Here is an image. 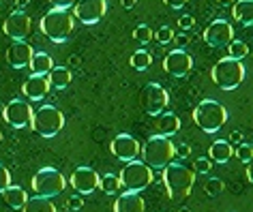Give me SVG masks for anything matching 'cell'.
<instances>
[{"instance_id":"21","label":"cell","mask_w":253,"mask_h":212,"mask_svg":"<svg viewBox=\"0 0 253 212\" xmlns=\"http://www.w3.org/2000/svg\"><path fill=\"white\" fill-rule=\"evenodd\" d=\"M45 77H47V84L52 86V88H56V90H65L67 86L71 84V79H73L71 69L69 67H52Z\"/></svg>"},{"instance_id":"7","label":"cell","mask_w":253,"mask_h":212,"mask_svg":"<svg viewBox=\"0 0 253 212\" xmlns=\"http://www.w3.org/2000/svg\"><path fill=\"white\" fill-rule=\"evenodd\" d=\"M245 65L243 60H234V58H221L217 65L212 67V82L219 86L221 90H236L240 84L245 82Z\"/></svg>"},{"instance_id":"19","label":"cell","mask_w":253,"mask_h":212,"mask_svg":"<svg viewBox=\"0 0 253 212\" xmlns=\"http://www.w3.org/2000/svg\"><path fill=\"white\" fill-rule=\"evenodd\" d=\"M144 208H146V204H144L142 195L133 191H125L114 202V212H144Z\"/></svg>"},{"instance_id":"1","label":"cell","mask_w":253,"mask_h":212,"mask_svg":"<svg viewBox=\"0 0 253 212\" xmlns=\"http://www.w3.org/2000/svg\"><path fill=\"white\" fill-rule=\"evenodd\" d=\"M195 182V172L189 170L182 163H168L163 167V184H166L168 197L178 202V199L187 197L193 189Z\"/></svg>"},{"instance_id":"15","label":"cell","mask_w":253,"mask_h":212,"mask_svg":"<svg viewBox=\"0 0 253 212\" xmlns=\"http://www.w3.org/2000/svg\"><path fill=\"white\" fill-rule=\"evenodd\" d=\"M71 186L78 191V195H90L99 189V174L92 167H78L71 174Z\"/></svg>"},{"instance_id":"36","label":"cell","mask_w":253,"mask_h":212,"mask_svg":"<svg viewBox=\"0 0 253 212\" xmlns=\"http://www.w3.org/2000/svg\"><path fill=\"white\" fill-rule=\"evenodd\" d=\"M178 26H180L182 30L193 28V26H195V17H193V15H180V17H178Z\"/></svg>"},{"instance_id":"8","label":"cell","mask_w":253,"mask_h":212,"mask_svg":"<svg viewBox=\"0 0 253 212\" xmlns=\"http://www.w3.org/2000/svg\"><path fill=\"white\" fill-rule=\"evenodd\" d=\"M67 178L54 167H41L33 176V193L39 197H56L65 191Z\"/></svg>"},{"instance_id":"38","label":"cell","mask_w":253,"mask_h":212,"mask_svg":"<svg viewBox=\"0 0 253 212\" xmlns=\"http://www.w3.org/2000/svg\"><path fill=\"white\" fill-rule=\"evenodd\" d=\"M56 9H71L75 4V0H49Z\"/></svg>"},{"instance_id":"6","label":"cell","mask_w":253,"mask_h":212,"mask_svg":"<svg viewBox=\"0 0 253 212\" xmlns=\"http://www.w3.org/2000/svg\"><path fill=\"white\" fill-rule=\"evenodd\" d=\"M30 127L37 135L45 137V140H52L62 131L65 127V114L54 107V105H41L37 111H33V120H30Z\"/></svg>"},{"instance_id":"33","label":"cell","mask_w":253,"mask_h":212,"mask_svg":"<svg viewBox=\"0 0 253 212\" xmlns=\"http://www.w3.org/2000/svg\"><path fill=\"white\" fill-rule=\"evenodd\" d=\"M155 39L159 41L161 45H166V43H169V41H174V28L172 26H161L155 33Z\"/></svg>"},{"instance_id":"32","label":"cell","mask_w":253,"mask_h":212,"mask_svg":"<svg viewBox=\"0 0 253 212\" xmlns=\"http://www.w3.org/2000/svg\"><path fill=\"white\" fill-rule=\"evenodd\" d=\"M234 154L238 157V161H243V163L249 165L251 157H253V148H251V144H238L236 150H234Z\"/></svg>"},{"instance_id":"18","label":"cell","mask_w":253,"mask_h":212,"mask_svg":"<svg viewBox=\"0 0 253 212\" xmlns=\"http://www.w3.org/2000/svg\"><path fill=\"white\" fill-rule=\"evenodd\" d=\"M24 95H26L30 101H43L49 90V84H47V77L45 75H30L26 82L22 86Z\"/></svg>"},{"instance_id":"34","label":"cell","mask_w":253,"mask_h":212,"mask_svg":"<svg viewBox=\"0 0 253 212\" xmlns=\"http://www.w3.org/2000/svg\"><path fill=\"white\" fill-rule=\"evenodd\" d=\"M211 159H204V157H200V159H195L193 161V172H198V174H208L211 172Z\"/></svg>"},{"instance_id":"16","label":"cell","mask_w":253,"mask_h":212,"mask_svg":"<svg viewBox=\"0 0 253 212\" xmlns=\"http://www.w3.org/2000/svg\"><path fill=\"white\" fill-rule=\"evenodd\" d=\"M30 28H33L30 17L26 13H22V11H13V13L4 20V26H2L4 35L11 36L13 41H24L30 35Z\"/></svg>"},{"instance_id":"45","label":"cell","mask_w":253,"mask_h":212,"mask_svg":"<svg viewBox=\"0 0 253 212\" xmlns=\"http://www.w3.org/2000/svg\"><path fill=\"white\" fill-rule=\"evenodd\" d=\"M0 2H2V0H0Z\"/></svg>"},{"instance_id":"40","label":"cell","mask_w":253,"mask_h":212,"mask_svg":"<svg viewBox=\"0 0 253 212\" xmlns=\"http://www.w3.org/2000/svg\"><path fill=\"white\" fill-rule=\"evenodd\" d=\"M69 208H71V210H80L82 208V197H71V199H69Z\"/></svg>"},{"instance_id":"41","label":"cell","mask_w":253,"mask_h":212,"mask_svg":"<svg viewBox=\"0 0 253 212\" xmlns=\"http://www.w3.org/2000/svg\"><path fill=\"white\" fill-rule=\"evenodd\" d=\"M227 141H230V144H236V146H238V144H243V135H240L238 131H234V133L230 135V140H227Z\"/></svg>"},{"instance_id":"27","label":"cell","mask_w":253,"mask_h":212,"mask_svg":"<svg viewBox=\"0 0 253 212\" xmlns=\"http://www.w3.org/2000/svg\"><path fill=\"white\" fill-rule=\"evenodd\" d=\"M129 65L135 69V71H146V69L153 65V56L146 49H137V52L129 58Z\"/></svg>"},{"instance_id":"14","label":"cell","mask_w":253,"mask_h":212,"mask_svg":"<svg viewBox=\"0 0 253 212\" xmlns=\"http://www.w3.org/2000/svg\"><path fill=\"white\" fill-rule=\"evenodd\" d=\"M202 39L211 47H225L230 41H234V28L230 26V22H225V20H214L211 26L204 30Z\"/></svg>"},{"instance_id":"20","label":"cell","mask_w":253,"mask_h":212,"mask_svg":"<svg viewBox=\"0 0 253 212\" xmlns=\"http://www.w3.org/2000/svg\"><path fill=\"white\" fill-rule=\"evenodd\" d=\"M155 127H157V135H166L172 137L180 131V118L172 114V111H161L159 116H155Z\"/></svg>"},{"instance_id":"37","label":"cell","mask_w":253,"mask_h":212,"mask_svg":"<svg viewBox=\"0 0 253 212\" xmlns=\"http://www.w3.org/2000/svg\"><path fill=\"white\" fill-rule=\"evenodd\" d=\"M174 154H176V157H180V159H187L189 154H191V148H189L187 144H182V146H174Z\"/></svg>"},{"instance_id":"3","label":"cell","mask_w":253,"mask_h":212,"mask_svg":"<svg viewBox=\"0 0 253 212\" xmlns=\"http://www.w3.org/2000/svg\"><path fill=\"white\" fill-rule=\"evenodd\" d=\"M75 17L69 13V9H52L41 17V33L54 43H65L69 35L73 33Z\"/></svg>"},{"instance_id":"4","label":"cell","mask_w":253,"mask_h":212,"mask_svg":"<svg viewBox=\"0 0 253 212\" xmlns=\"http://www.w3.org/2000/svg\"><path fill=\"white\" fill-rule=\"evenodd\" d=\"M193 120L204 133H217L227 122V109L214 99H204L193 109Z\"/></svg>"},{"instance_id":"26","label":"cell","mask_w":253,"mask_h":212,"mask_svg":"<svg viewBox=\"0 0 253 212\" xmlns=\"http://www.w3.org/2000/svg\"><path fill=\"white\" fill-rule=\"evenodd\" d=\"M22 212H56V206L52 204V199L49 197H28L26 204H24Z\"/></svg>"},{"instance_id":"31","label":"cell","mask_w":253,"mask_h":212,"mask_svg":"<svg viewBox=\"0 0 253 212\" xmlns=\"http://www.w3.org/2000/svg\"><path fill=\"white\" fill-rule=\"evenodd\" d=\"M133 39H135L137 43H142V45H146V43L153 41V30L142 24V26H137V28L133 30Z\"/></svg>"},{"instance_id":"39","label":"cell","mask_w":253,"mask_h":212,"mask_svg":"<svg viewBox=\"0 0 253 212\" xmlns=\"http://www.w3.org/2000/svg\"><path fill=\"white\" fill-rule=\"evenodd\" d=\"M163 2H166L169 9H182L189 2V0H163Z\"/></svg>"},{"instance_id":"44","label":"cell","mask_w":253,"mask_h":212,"mask_svg":"<svg viewBox=\"0 0 253 212\" xmlns=\"http://www.w3.org/2000/svg\"><path fill=\"white\" fill-rule=\"evenodd\" d=\"M0 141H2V133H0Z\"/></svg>"},{"instance_id":"2","label":"cell","mask_w":253,"mask_h":212,"mask_svg":"<svg viewBox=\"0 0 253 212\" xmlns=\"http://www.w3.org/2000/svg\"><path fill=\"white\" fill-rule=\"evenodd\" d=\"M142 161L146 163L150 170H163L168 163H172L174 154V144L172 140L166 135H153L148 137V141L140 148Z\"/></svg>"},{"instance_id":"43","label":"cell","mask_w":253,"mask_h":212,"mask_svg":"<svg viewBox=\"0 0 253 212\" xmlns=\"http://www.w3.org/2000/svg\"><path fill=\"white\" fill-rule=\"evenodd\" d=\"M219 4H230V0H219Z\"/></svg>"},{"instance_id":"13","label":"cell","mask_w":253,"mask_h":212,"mask_svg":"<svg viewBox=\"0 0 253 212\" xmlns=\"http://www.w3.org/2000/svg\"><path fill=\"white\" fill-rule=\"evenodd\" d=\"M140 141L135 140L133 135H129V133H118L116 137L112 140V144H110V152L116 157L118 161H133L137 159V154H140Z\"/></svg>"},{"instance_id":"28","label":"cell","mask_w":253,"mask_h":212,"mask_svg":"<svg viewBox=\"0 0 253 212\" xmlns=\"http://www.w3.org/2000/svg\"><path fill=\"white\" fill-rule=\"evenodd\" d=\"M99 186L103 189V193H107V195H116L118 189H120L118 176H114V174H103V176H99Z\"/></svg>"},{"instance_id":"22","label":"cell","mask_w":253,"mask_h":212,"mask_svg":"<svg viewBox=\"0 0 253 212\" xmlns=\"http://www.w3.org/2000/svg\"><path fill=\"white\" fill-rule=\"evenodd\" d=\"M208 154H211V161H214V163H219V165H225L227 161L234 157V148L227 140H217V141H212Z\"/></svg>"},{"instance_id":"24","label":"cell","mask_w":253,"mask_h":212,"mask_svg":"<svg viewBox=\"0 0 253 212\" xmlns=\"http://www.w3.org/2000/svg\"><path fill=\"white\" fill-rule=\"evenodd\" d=\"M28 67H30V73H33V75H47L49 69L54 67V60H52V56L45 54V52H35L33 58L28 62Z\"/></svg>"},{"instance_id":"11","label":"cell","mask_w":253,"mask_h":212,"mask_svg":"<svg viewBox=\"0 0 253 212\" xmlns=\"http://www.w3.org/2000/svg\"><path fill=\"white\" fill-rule=\"evenodd\" d=\"M2 116L7 124H11L13 129H26L30 127V120H33V107H30V103L22 101V99H13V101L7 103Z\"/></svg>"},{"instance_id":"23","label":"cell","mask_w":253,"mask_h":212,"mask_svg":"<svg viewBox=\"0 0 253 212\" xmlns=\"http://www.w3.org/2000/svg\"><path fill=\"white\" fill-rule=\"evenodd\" d=\"M2 197H4V202H7L9 208H13V210H22L24 204H26V199H28L26 191L17 184H9L7 189L2 191Z\"/></svg>"},{"instance_id":"25","label":"cell","mask_w":253,"mask_h":212,"mask_svg":"<svg viewBox=\"0 0 253 212\" xmlns=\"http://www.w3.org/2000/svg\"><path fill=\"white\" fill-rule=\"evenodd\" d=\"M234 20L240 22L243 26H251L253 24V0H238L232 7Z\"/></svg>"},{"instance_id":"9","label":"cell","mask_w":253,"mask_h":212,"mask_svg":"<svg viewBox=\"0 0 253 212\" xmlns=\"http://www.w3.org/2000/svg\"><path fill=\"white\" fill-rule=\"evenodd\" d=\"M105 13H107V0H75L73 4V17H78L84 26L99 24Z\"/></svg>"},{"instance_id":"5","label":"cell","mask_w":253,"mask_h":212,"mask_svg":"<svg viewBox=\"0 0 253 212\" xmlns=\"http://www.w3.org/2000/svg\"><path fill=\"white\" fill-rule=\"evenodd\" d=\"M118 182L120 189L125 191H133V193H142L144 189H148L153 184V170L144 163V161H126L125 167L118 174Z\"/></svg>"},{"instance_id":"17","label":"cell","mask_w":253,"mask_h":212,"mask_svg":"<svg viewBox=\"0 0 253 212\" xmlns=\"http://www.w3.org/2000/svg\"><path fill=\"white\" fill-rule=\"evenodd\" d=\"M33 54H35V49L26 41H13V45L7 49V60L13 69H26Z\"/></svg>"},{"instance_id":"10","label":"cell","mask_w":253,"mask_h":212,"mask_svg":"<svg viewBox=\"0 0 253 212\" xmlns=\"http://www.w3.org/2000/svg\"><path fill=\"white\" fill-rule=\"evenodd\" d=\"M169 103V95L166 92V88L159 84H148L142 92V105H144V111L148 116H159L161 111H166Z\"/></svg>"},{"instance_id":"29","label":"cell","mask_w":253,"mask_h":212,"mask_svg":"<svg viewBox=\"0 0 253 212\" xmlns=\"http://www.w3.org/2000/svg\"><path fill=\"white\" fill-rule=\"evenodd\" d=\"M225 47H227V56L234 60H243L245 56H249V45L243 41H230Z\"/></svg>"},{"instance_id":"12","label":"cell","mask_w":253,"mask_h":212,"mask_svg":"<svg viewBox=\"0 0 253 212\" xmlns=\"http://www.w3.org/2000/svg\"><path fill=\"white\" fill-rule=\"evenodd\" d=\"M191 69H193V58L189 56V52H185L180 47L169 52L163 58V71L172 77H185L191 73Z\"/></svg>"},{"instance_id":"42","label":"cell","mask_w":253,"mask_h":212,"mask_svg":"<svg viewBox=\"0 0 253 212\" xmlns=\"http://www.w3.org/2000/svg\"><path fill=\"white\" fill-rule=\"evenodd\" d=\"M135 2H137V0H123V7H125V9H133Z\"/></svg>"},{"instance_id":"35","label":"cell","mask_w":253,"mask_h":212,"mask_svg":"<svg viewBox=\"0 0 253 212\" xmlns=\"http://www.w3.org/2000/svg\"><path fill=\"white\" fill-rule=\"evenodd\" d=\"M9 184H11V174H9L7 167L0 163V195H2V191L7 189Z\"/></svg>"},{"instance_id":"30","label":"cell","mask_w":253,"mask_h":212,"mask_svg":"<svg viewBox=\"0 0 253 212\" xmlns=\"http://www.w3.org/2000/svg\"><path fill=\"white\" fill-rule=\"evenodd\" d=\"M204 189H206V195H208V197H219L221 193H223L225 184H223V180H221V178H211V180L206 182Z\"/></svg>"}]
</instances>
